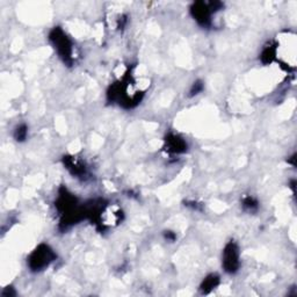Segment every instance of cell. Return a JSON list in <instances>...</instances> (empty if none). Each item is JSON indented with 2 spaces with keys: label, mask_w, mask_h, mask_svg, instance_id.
<instances>
[{
  "label": "cell",
  "mask_w": 297,
  "mask_h": 297,
  "mask_svg": "<svg viewBox=\"0 0 297 297\" xmlns=\"http://www.w3.org/2000/svg\"><path fill=\"white\" fill-rule=\"evenodd\" d=\"M55 205L60 215L59 227L63 230H66L86 217L85 207H79L77 197L64 187L60 188Z\"/></svg>",
  "instance_id": "obj_1"
},
{
  "label": "cell",
  "mask_w": 297,
  "mask_h": 297,
  "mask_svg": "<svg viewBox=\"0 0 297 297\" xmlns=\"http://www.w3.org/2000/svg\"><path fill=\"white\" fill-rule=\"evenodd\" d=\"M49 41L57 52V55L66 65L73 64V44L62 28L55 27L49 34Z\"/></svg>",
  "instance_id": "obj_2"
},
{
  "label": "cell",
  "mask_w": 297,
  "mask_h": 297,
  "mask_svg": "<svg viewBox=\"0 0 297 297\" xmlns=\"http://www.w3.org/2000/svg\"><path fill=\"white\" fill-rule=\"evenodd\" d=\"M56 259V253L47 244H41L28 257V267L33 272H41L49 267Z\"/></svg>",
  "instance_id": "obj_3"
},
{
  "label": "cell",
  "mask_w": 297,
  "mask_h": 297,
  "mask_svg": "<svg viewBox=\"0 0 297 297\" xmlns=\"http://www.w3.org/2000/svg\"><path fill=\"white\" fill-rule=\"evenodd\" d=\"M222 266L229 274H235L241 267V252L235 242H229L224 247L222 254Z\"/></svg>",
  "instance_id": "obj_4"
},
{
  "label": "cell",
  "mask_w": 297,
  "mask_h": 297,
  "mask_svg": "<svg viewBox=\"0 0 297 297\" xmlns=\"http://www.w3.org/2000/svg\"><path fill=\"white\" fill-rule=\"evenodd\" d=\"M190 14H192L194 20H195L201 27L208 28L211 26V15L214 14V12L211 11L209 3H194L193 5L190 6Z\"/></svg>",
  "instance_id": "obj_5"
},
{
  "label": "cell",
  "mask_w": 297,
  "mask_h": 297,
  "mask_svg": "<svg viewBox=\"0 0 297 297\" xmlns=\"http://www.w3.org/2000/svg\"><path fill=\"white\" fill-rule=\"evenodd\" d=\"M63 164L68 172L76 178H84L87 174L86 165L77 157L65 156V157H63Z\"/></svg>",
  "instance_id": "obj_6"
},
{
  "label": "cell",
  "mask_w": 297,
  "mask_h": 297,
  "mask_svg": "<svg viewBox=\"0 0 297 297\" xmlns=\"http://www.w3.org/2000/svg\"><path fill=\"white\" fill-rule=\"evenodd\" d=\"M165 150L173 155L185 154L187 151V143L179 135L169 134L165 138Z\"/></svg>",
  "instance_id": "obj_7"
},
{
  "label": "cell",
  "mask_w": 297,
  "mask_h": 297,
  "mask_svg": "<svg viewBox=\"0 0 297 297\" xmlns=\"http://www.w3.org/2000/svg\"><path fill=\"white\" fill-rule=\"evenodd\" d=\"M219 284V276L216 274H210L203 280V282L201 283V292L202 294H209L212 289H215L217 285Z\"/></svg>",
  "instance_id": "obj_8"
},
{
  "label": "cell",
  "mask_w": 297,
  "mask_h": 297,
  "mask_svg": "<svg viewBox=\"0 0 297 297\" xmlns=\"http://www.w3.org/2000/svg\"><path fill=\"white\" fill-rule=\"evenodd\" d=\"M276 56V47L275 45H267L264 50H262L261 55H260V59L261 62L264 64H269L272 63L274 58H275Z\"/></svg>",
  "instance_id": "obj_9"
},
{
  "label": "cell",
  "mask_w": 297,
  "mask_h": 297,
  "mask_svg": "<svg viewBox=\"0 0 297 297\" xmlns=\"http://www.w3.org/2000/svg\"><path fill=\"white\" fill-rule=\"evenodd\" d=\"M242 205H243V209L244 210L246 211H250V212H254L258 210L259 208V203L258 201L254 199V197L252 196H246L244 197L243 199V202H242Z\"/></svg>",
  "instance_id": "obj_10"
},
{
  "label": "cell",
  "mask_w": 297,
  "mask_h": 297,
  "mask_svg": "<svg viewBox=\"0 0 297 297\" xmlns=\"http://www.w3.org/2000/svg\"><path fill=\"white\" fill-rule=\"evenodd\" d=\"M28 136V127L26 124H20L15 128L14 130V138L17 142H25Z\"/></svg>",
  "instance_id": "obj_11"
},
{
  "label": "cell",
  "mask_w": 297,
  "mask_h": 297,
  "mask_svg": "<svg viewBox=\"0 0 297 297\" xmlns=\"http://www.w3.org/2000/svg\"><path fill=\"white\" fill-rule=\"evenodd\" d=\"M204 89V85L203 83L201 81H196L195 83L193 84L192 87H190V91H189V97H194V95H197L199 93H201Z\"/></svg>",
  "instance_id": "obj_12"
},
{
  "label": "cell",
  "mask_w": 297,
  "mask_h": 297,
  "mask_svg": "<svg viewBox=\"0 0 297 297\" xmlns=\"http://www.w3.org/2000/svg\"><path fill=\"white\" fill-rule=\"evenodd\" d=\"M165 238L167 241H171V242H174L177 239V236L174 232H171V231H166L165 232Z\"/></svg>",
  "instance_id": "obj_13"
},
{
  "label": "cell",
  "mask_w": 297,
  "mask_h": 297,
  "mask_svg": "<svg viewBox=\"0 0 297 297\" xmlns=\"http://www.w3.org/2000/svg\"><path fill=\"white\" fill-rule=\"evenodd\" d=\"M14 295H15V291L13 290V288L11 287L5 288V290L3 291V296H14Z\"/></svg>",
  "instance_id": "obj_14"
}]
</instances>
